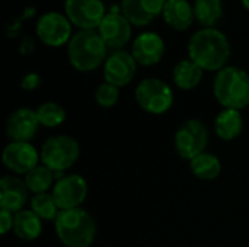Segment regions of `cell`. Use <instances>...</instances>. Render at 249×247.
<instances>
[{
    "label": "cell",
    "instance_id": "1",
    "mask_svg": "<svg viewBox=\"0 0 249 247\" xmlns=\"http://www.w3.org/2000/svg\"><path fill=\"white\" fill-rule=\"evenodd\" d=\"M188 55L203 70L220 71L231 57V44L222 31L203 28L190 38Z\"/></svg>",
    "mask_w": 249,
    "mask_h": 247
},
{
    "label": "cell",
    "instance_id": "2",
    "mask_svg": "<svg viewBox=\"0 0 249 247\" xmlns=\"http://www.w3.org/2000/svg\"><path fill=\"white\" fill-rule=\"evenodd\" d=\"M55 233L67 247H89L96 236V224L89 213L82 208L60 211L55 221Z\"/></svg>",
    "mask_w": 249,
    "mask_h": 247
},
{
    "label": "cell",
    "instance_id": "3",
    "mask_svg": "<svg viewBox=\"0 0 249 247\" xmlns=\"http://www.w3.org/2000/svg\"><path fill=\"white\" fill-rule=\"evenodd\" d=\"M213 92L225 109L241 111L249 105V74L239 67L228 66L217 71Z\"/></svg>",
    "mask_w": 249,
    "mask_h": 247
},
{
    "label": "cell",
    "instance_id": "4",
    "mask_svg": "<svg viewBox=\"0 0 249 247\" xmlns=\"http://www.w3.org/2000/svg\"><path fill=\"white\" fill-rule=\"evenodd\" d=\"M107 48L98 31H79L67 44L69 61L79 71H92L105 61Z\"/></svg>",
    "mask_w": 249,
    "mask_h": 247
},
{
    "label": "cell",
    "instance_id": "5",
    "mask_svg": "<svg viewBox=\"0 0 249 247\" xmlns=\"http://www.w3.org/2000/svg\"><path fill=\"white\" fill-rule=\"evenodd\" d=\"M80 147L73 137L54 135L50 137L41 148V162L54 172H64L79 159Z\"/></svg>",
    "mask_w": 249,
    "mask_h": 247
},
{
    "label": "cell",
    "instance_id": "6",
    "mask_svg": "<svg viewBox=\"0 0 249 247\" xmlns=\"http://www.w3.org/2000/svg\"><path fill=\"white\" fill-rule=\"evenodd\" d=\"M136 100L139 106L149 114H163L174 103L172 89L160 79L149 77L136 87Z\"/></svg>",
    "mask_w": 249,
    "mask_h": 247
},
{
    "label": "cell",
    "instance_id": "7",
    "mask_svg": "<svg viewBox=\"0 0 249 247\" xmlns=\"http://www.w3.org/2000/svg\"><path fill=\"white\" fill-rule=\"evenodd\" d=\"M209 132L206 125L198 119L184 122L175 134V148L182 159L193 160L206 151Z\"/></svg>",
    "mask_w": 249,
    "mask_h": 247
},
{
    "label": "cell",
    "instance_id": "8",
    "mask_svg": "<svg viewBox=\"0 0 249 247\" xmlns=\"http://www.w3.org/2000/svg\"><path fill=\"white\" fill-rule=\"evenodd\" d=\"M36 35L48 47H61L71 39V22L66 15L48 12L36 22Z\"/></svg>",
    "mask_w": 249,
    "mask_h": 247
},
{
    "label": "cell",
    "instance_id": "9",
    "mask_svg": "<svg viewBox=\"0 0 249 247\" xmlns=\"http://www.w3.org/2000/svg\"><path fill=\"white\" fill-rule=\"evenodd\" d=\"M64 12L67 19L82 31L98 28L105 17L102 0H66Z\"/></svg>",
    "mask_w": 249,
    "mask_h": 247
},
{
    "label": "cell",
    "instance_id": "10",
    "mask_svg": "<svg viewBox=\"0 0 249 247\" xmlns=\"http://www.w3.org/2000/svg\"><path fill=\"white\" fill-rule=\"evenodd\" d=\"M51 194L61 211L79 208V205H82V202L86 199L88 183L79 175H64L55 181Z\"/></svg>",
    "mask_w": 249,
    "mask_h": 247
},
{
    "label": "cell",
    "instance_id": "11",
    "mask_svg": "<svg viewBox=\"0 0 249 247\" xmlns=\"http://www.w3.org/2000/svg\"><path fill=\"white\" fill-rule=\"evenodd\" d=\"M98 33L108 48L118 51L131 38V23L123 13L114 9L102 19L98 26Z\"/></svg>",
    "mask_w": 249,
    "mask_h": 247
},
{
    "label": "cell",
    "instance_id": "12",
    "mask_svg": "<svg viewBox=\"0 0 249 247\" xmlns=\"http://www.w3.org/2000/svg\"><path fill=\"white\" fill-rule=\"evenodd\" d=\"M136 68H137V61L134 60L131 52L124 49L114 51L105 60V66H104L105 82L117 87H123L133 80L136 74Z\"/></svg>",
    "mask_w": 249,
    "mask_h": 247
},
{
    "label": "cell",
    "instance_id": "13",
    "mask_svg": "<svg viewBox=\"0 0 249 247\" xmlns=\"http://www.w3.org/2000/svg\"><path fill=\"white\" fill-rule=\"evenodd\" d=\"M39 157L36 148L29 143L12 141L3 150V165L18 175H26L36 167Z\"/></svg>",
    "mask_w": 249,
    "mask_h": 247
},
{
    "label": "cell",
    "instance_id": "14",
    "mask_svg": "<svg viewBox=\"0 0 249 247\" xmlns=\"http://www.w3.org/2000/svg\"><path fill=\"white\" fill-rule=\"evenodd\" d=\"M39 121L36 111L29 108H20L10 114L6 122V134L15 143H28L38 131Z\"/></svg>",
    "mask_w": 249,
    "mask_h": 247
},
{
    "label": "cell",
    "instance_id": "15",
    "mask_svg": "<svg viewBox=\"0 0 249 247\" xmlns=\"http://www.w3.org/2000/svg\"><path fill=\"white\" fill-rule=\"evenodd\" d=\"M166 0H121V13L131 25L146 26L163 13Z\"/></svg>",
    "mask_w": 249,
    "mask_h": 247
},
{
    "label": "cell",
    "instance_id": "16",
    "mask_svg": "<svg viewBox=\"0 0 249 247\" xmlns=\"http://www.w3.org/2000/svg\"><path fill=\"white\" fill-rule=\"evenodd\" d=\"M131 54L140 66H155L165 54V42L160 35L155 32L140 33L131 47Z\"/></svg>",
    "mask_w": 249,
    "mask_h": 247
},
{
    "label": "cell",
    "instance_id": "17",
    "mask_svg": "<svg viewBox=\"0 0 249 247\" xmlns=\"http://www.w3.org/2000/svg\"><path fill=\"white\" fill-rule=\"evenodd\" d=\"M28 186L25 181L15 176H3L0 181V207L9 213H18L28 199Z\"/></svg>",
    "mask_w": 249,
    "mask_h": 247
},
{
    "label": "cell",
    "instance_id": "18",
    "mask_svg": "<svg viewBox=\"0 0 249 247\" xmlns=\"http://www.w3.org/2000/svg\"><path fill=\"white\" fill-rule=\"evenodd\" d=\"M162 15L165 22L175 31H187L196 19L194 7L187 0H166Z\"/></svg>",
    "mask_w": 249,
    "mask_h": 247
},
{
    "label": "cell",
    "instance_id": "19",
    "mask_svg": "<svg viewBox=\"0 0 249 247\" xmlns=\"http://www.w3.org/2000/svg\"><path fill=\"white\" fill-rule=\"evenodd\" d=\"M242 128L244 119L241 112L236 109H223L214 121L216 134L225 141H232L236 137H239Z\"/></svg>",
    "mask_w": 249,
    "mask_h": 247
},
{
    "label": "cell",
    "instance_id": "20",
    "mask_svg": "<svg viewBox=\"0 0 249 247\" xmlns=\"http://www.w3.org/2000/svg\"><path fill=\"white\" fill-rule=\"evenodd\" d=\"M63 172H54L45 165H38L31 172L25 175V183L31 192L36 194H45L54 183V181H58L63 178Z\"/></svg>",
    "mask_w": 249,
    "mask_h": 247
},
{
    "label": "cell",
    "instance_id": "21",
    "mask_svg": "<svg viewBox=\"0 0 249 247\" xmlns=\"http://www.w3.org/2000/svg\"><path fill=\"white\" fill-rule=\"evenodd\" d=\"M203 68L193 60H181L174 67V83L182 90H191L197 87L203 79Z\"/></svg>",
    "mask_w": 249,
    "mask_h": 247
},
{
    "label": "cell",
    "instance_id": "22",
    "mask_svg": "<svg viewBox=\"0 0 249 247\" xmlns=\"http://www.w3.org/2000/svg\"><path fill=\"white\" fill-rule=\"evenodd\" d=\"M41 218L28 210H20L13 215V231L19 239L35 240L41 234Z\"/></svg>",
    "mask_w": 249,
    "mask_h": 247
},
{
    "label": "cell",
    "instance_id": "23",
    "mask_svg": "<svg viewBox=\"0 0 249 247\" xmlns=\"http://www.w3.org/2000/svg\"><path fill=\"white\" fill-rule=\"evenodd\" d=\"M191 172L203 181H213L216 179L222 172V163L220 160L212 154V153H201L193 160H190Z\"/></svg>",
    "mask_w": 249,
    "mask_h": 247
},
{
    "label": "cell",
    "instance_id": "24",
    "mask_svg": "<svg viewBox=\"0 0 249 247\" xmlns=\"http://www.w3.org/2000/svg\"><path fill=\"white\" fill-rule=\"evenodd\" d=\"M194 16L204 28H214L223 15L222 0H196Z\"/></svg>",
    "mask_w": 249,
    "mask_h": 247
},
{
    "label": "cell",
    "instance_id": "25",
    "mask_svg": "<svg viewBox=\"0 0 249 247\" xmlns=\"http://www.w3.org/2000/svg\"><path fill=\"white\" fill-rule=\"evenodd\" d=\"M60 208L57 207L53 194H36L31 199V211H34L41 220H54L58 215Z\"/></svg>",
    "mask_w": 249,
    "mask_h": 247
},
{
    "label": "cell",
    "instance_id": "26",
    "mask_svg": "<svg viewBox=\"0 0 249 247\" xmlns=\"http://www.w3.org/2000/svg\"><path fill=\"white\" fill-rule=\"evenodd\" d=\"M36 116H38V121L41 125L54 128V127H58L60 124H63V121L66 118V111L63 109L61 105H58L55 102H45L36 109Z\"/></svg>",
    "mask_w": 249,
    "mask_h": 247
},
{
    "label": "cell",
    "instance_id": "27",
    "mask_svg": "<svg viewBox=\"0 0 249 247\" xmlns=\"http://www.w3.org/2000/svg\"><path fill=\"white\" fill-rule=\"evenodd\" d=\"M120 87L104 82L102 84L98 86L96 93H95V99L98 102L99 106L102 108H112L117 102H118V96H120Z\"/></svg>",
    "mask_w": 249,
    "mask_h": 247
},
{
    "label": "cell",
    "instance_id": "28",
    "mask_svg": "<svg viewBox=\"0 0 249 247\" xmlns=\"http://www.w3.org/2000/svg\"><path fill=\"white\" fill-rule=\"evenodd\" d=\"M39 84H41V77L36 73H28L20 82V87L25 90H34Z\"/></svg>",
    "mask_w": 249,
    "mask_h": 247
},
{
    "label": "cell",
    "instance_id": "29",
    "mask_svg": "<svg viewBox=\"0 0 249 247\" xmlns=\"http://www.w3.org/2000/svg\"><path fill=\"white\" fill-rule=\"evenodd\" d=\"M10 229H13V215H12V213L1 210V213H0V231H1V234H6Z\"/></svg>",
    "mask_w": 249,
    "mask_h": 247
},
{
    "label": "cell",
    "instance_id": "30",
    "mask_svg": "<svg viewBox=\"0 0 249 247\" xmlns=\"http://www.w3.org/2000/svg\"><path fill=\"white\" fill-rule=\"evenodd\" d=\"M34 49V44L31 38H23V41L20 42V52L22 54H31Z\"/></svg>",
    "mask_w": 249,
    "mask_h": 247
},
{
    "label": "cell",
    "instance_id": "31",
    "mask_svg": "<svg viewBox=\"0 0 249 247\" xmlns=\"http://www.w3.org/2000/svg\"><path fill=\"white\" fill-rule=\"evenodd\" d=\"M242 4L247 10H249V0H242Z\"/></svg>",
    "mask_w": 249,
    "mask_h": 247
}]
</instances>
